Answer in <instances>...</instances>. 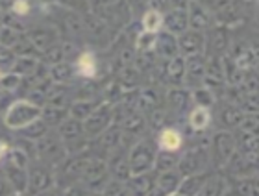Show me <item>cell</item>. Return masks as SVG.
<instances>
[{"label": "cell", "instance_id": "cell-1", "mask_svg": "<svg viewBox=\"0 0 259 196\" xmlns=\"http://www.w3.org/2000/svg\"><path fill=\"white\" fill-rule=\"evenodd\" d=\"M159 142H161V146L167 148V150H176V148L180 146L182 139H180V135L174 130H167V131H163L161 133Z\"/></svg>", "mask_w": 259, "mask_h": 196}, {"label": "cell", "instance_id": "cell-2", "mask_svg": "<svg viewBox=\"0 0 259 196\" xmlns=\"http://www.w3.org/2000/svg\"><path fill=\"white\" fill-rule=\"evenodd\" d=\"M78 65H80V72L83 74V76H93L95 74V58H93V54H83L80 58V61H78Z\"/></svg>", "mask_w": 259, "mask_h": 196}, {"label": "cell", "instance_id": "cell-3", "mask_svg": "<svg viewBox=\"0 0 259 196\" xmlns=\"http://www.w3.org/2000/svg\"><path fill=\"white\" fill-rule=\"evenodd\" d=\"M161 24V15L156 13V11H150L145 15V30L146 32H156Z\"/></svg>", "mask_w": 259, "mask_h": 196}, {"label": "cell", "instance_id": "cell-4", "mask_svg": "<svg viewBox=\"0 0 259 196\" xmlns=\"http://www.w3.org/2000/svg\"><path fill=\"white\" fill-rule=\"evenodd\" d=\"M207 113H205V109H196L193 115V126L194 128H202V126L207 124Z\"/></svg>", "mask_w": 259, "mask_h": 196}, {"label": "cell", "instance_id": "cell-5", "mask_svg": "<svg viewBox=\"0 0 259 196\" xmlns=\"http://www.w3.org/2000/svg\"><path fill=\"white\" fill-rule=\"evenodd\" d=\"M15 11L17 13H28V4L26 2H15Z\"/></svg>", "mask_w": 259, "mask_h": 196}, {"label": "cell", "instance_id": "cell-6", "mask_svg": "<svg viewBox=\"0 0 259 196\" xmlns=\"http://www.w3.org/2000/svg\"><path fill=\"white\" fill-rule=\"evenodd\" d=\"M6 150H8V146H6V144H0V156H2V154H4Z\"/></svg>", "mask_w": 259, "mask_h": 196}]
</instances>
